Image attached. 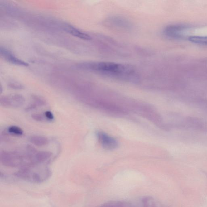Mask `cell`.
I'll use <instances>...</instances> for the list:
<instances>
[{
    "label": "cell",
    "mask_w": 207,
    "mask_h": 207,
    "mask_svg": "<svg viewBox=\"0 0 207 207\" xmlns=\"http://www.w3.org/2000/svg\"><path fill=\"white\" fill-rule=\"evenodd\" d=\"M81 66L83 69L87 70L114 75L123 76L133 73V69L131 66L115 62H86L82 64Z\"/></svg>",
    "instance_id": "cell-1"
},
{
    "label": "cell",
    "mask_w": 207,
    "mask_h": 207,
    "mask_svg": "<svg viewBox=\"0 0 207 207\" xmlns=\"http://www.w3.org/2000/svg\"><path fill=\"white\" fill-rule=\"evenodd\" d=\"M51 172L48 168L35 170V167L20 169L15 173L16 177L32 183L39 184L48 180Z\"/></svg>",
    "instance_id": "cell-2"
},
{
    "label": "cell",
    "mask_w": 207,
    "mask_h": 207,
    "mask_svg": "<svg viewBox=\"0 0 207 207\" xmlns=\"http://www.w3.org/2000/svg\"><path fill=\"white\" fill-rule=\"evenodd\" d=\"M144 180L143 177L136 174H119L113 180L115 185L123 190H129L141 185Z\"/></svg>",
    "instance_id": "cell-3"
},
{
    "label": "cell",
    "mask_w": 207,
    "mask_h": 207,
    "mask_svg": "<svg viewBox=\"0 0 207 207\" xmlns=\"http://www.w3.org/2000/svg\"><path fill=\"white\" fill-rule=\"evenodd\" d=\"M25 103L24 97L17 94L3 96L0 98V104L4 107L17 108L21 107Z\"/></svg>",
    "instance_id": "cell-4"
},
{
    "label": "cell",
    "mask_w": 207,
    "mask_h": 207,
    "mask_svg": "<svg viewBox=\"0 0 207 207\" xmlns=\"http://www.w3.org/2000/svg\"><path fill=\"white\" fill-rule=\"evenodd\" d=\"M97 137L99 142L104 149L111 150L115 149L118 146V143L115 139L103 132H99Z\"/></svg>",
    "instance_id": "cell-5"
},
{
    "label": "cell",
    "mask_w": 207,
    "mask_h": 207,
    "mask_svg": "<svg viewBox=\"0 0 207 207\" xmlns=\"http://www.w3.org/2000/svg\"><path fill=\"white\" fill-rule=\"evenodd\" d=\"M1 55L3 56L5 59L8 62H10L14 65H19V66H28V64L24 62V61L18 59L12 55L11 53L8 51L7 50L5 49H1Z\"/></svg>",
    "instance_id": "cell-6"
},
{
    "label": "cell",
    "mask_w": 207,
    "mask_h": 207,
    "mask_svg": "<svg viewBox=\"0 0 207 207\" xmlns=\"http://www.w3.org/2000/svg\"><path fill=\"white\" fill-rule=\"evenodd\" d=\"M64 29L68 33L70 34V35L76 36V37L80 38V39L87 41L90 40L92 39V38L89 35L82 32L71 26L65 25L64 26Z\"/></svg>",
    "instance_id": "cell-7"
},
{
    "label": "cell",
    "mask_w": 207,
    "mask_h": 207,
    "mask_svg": "<svg viewBox=\"0 0 207 207\" xmlns=\"http://www.w3.org/2000/svg\"><path fill=\"white\" fill-rule=\"evenodd\" d=\"M52 153L49 151H41L36 152L34 156L35 164L37 166L48 160L51 156Z\"/></svg>",
    "instance_id": "cell-8"
},
{
    "label": "cell",
    "mask_w": 207,
    "mask_h": 207,
    "mask_svg": "<svg viewBox=\"0 0 207 207\" xmlns=\"http://www.w3.org/2000/svg\"><path fill=\"white\" fill-rule=\"evenodd\" d=\"M30 142L37 147H43L49 143L48 138L40 136H33L30 137Z\"/></svg>",
    "instance_id": "cell-9"
},
{
    "label": "cell",
    "mask_w": 207,
    "mask_h": 207,
    "mask_svg": "<svg viewBox=\"0 0 207 207\" xmlns=\"http://www.w3.org/2000/svg\"><path fill=\"white\" fill-rule=\"evenodd\" d=\"M189 40L197 44L207 45V36H190L189 38Z\"/></svg>",
    "instance_id": "cell-10"
},
{
    "label": "cell",
    "mask_w": 207,
    "mask_h": 207,
    "mask_svg": "<svg viewBox=\"0 0 207 207\" xmlns=\"http://www.w3.org/2000/svg\"><path fill=\"white\" fill-rule=\"evenodd\" d=\"M8 132L10 134L16 136H22L24 133L22 129L16 126L9 127L8 129Z\"/></svg>",
    "instance_id": "cell-11"
},
{
    "label": "cell",
    "mask_w": 207,
    "mask_h": 207,
    "mask_svg": "<svg viewBox=\"0 0 207 207\" xmlns=\"http://www.w3.org/2000/svg\"><path fill=\"white\" fill-rule=\"evenodd\" d=\"M33 103L32 104L36 106V107H40V106H44L46 104V102L43 99H41L37 96H34L33 97Z\"/></svg>",
    "instance_id": "cell-12"
},
{
    "label": "cell",
    "mask_w": 207,
    "mask_h": 207,
    "mask_svg": "<svg viewBox=\"0 0 207 207\" xmlns=\"http://www.w3.org/2000/svg\"><path fill=\"white\" fill-rule=\"evenodd\" d=\"M31 118L34 120L39 122H43V121H44L46 119L44 115L39 113H34L32 114Z\"/></svg>",
    "instance_id": "cell-13"
},
{
    "label": "cell",
    "mask_w": 207,
    "mask_h": 207,
    "mask_svg": "<svg viewBox=\"0 0 207 207\" xmlns=\"http://www.w3.org/2000/svg\"><path fill=\"white\" fill-rule=\"evenodd\" d=\"M103 207H130L128 206L127 204H124L122 203H111L106 204Z\"/></svg>",
    "instance_id": "cell-14"
},
{
    "label": "cell",
    "mask_w": 207,
    "mask_h": 207,
    "mask_svg": "<svg viewBox=\"0 0 207 207\" xmlns=\"http://www.w3.org/2000/svg\"><path fill=\"white\" fill-rule=\"evenodd\" d=\"M44 116L46 119L49 121H52L54 119V115L50 111H46L44 113Z\"/></svg>",
    "instance_id": "cell-15"
}]
</instances>
